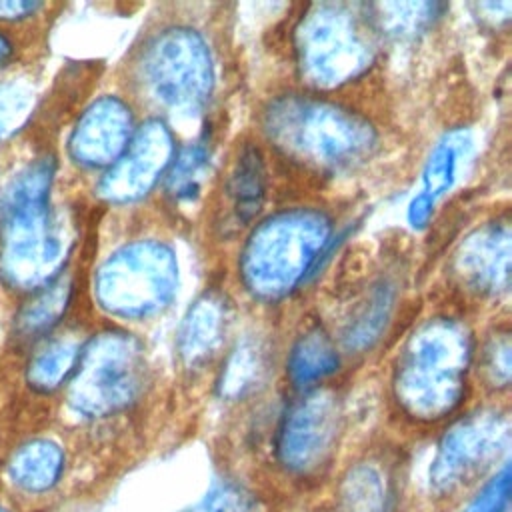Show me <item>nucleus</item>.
I'll list each match as a JSON object with an SVG mask.
<instances>
[{"mask_svg": "<svg viewBox=\"0 0 512 512\" xmlns=\"http://www.w3.org/2000/svg\"><path fill=\"white\" fill-rule=\"evenodd\" d=\"M54 174V160L38 156L0 194V282L20 296L64 270L68 240L52 208Z\"/></svg>", "mask_w": 512, "mask_h": 512, "instance_id": "1", "label": "nucleus"}, {"mask_svg": "<svg viewBox=\"0 0 512 512\" xmlns=\"http://www.w3.org/2000/svg\"><path fill=\"white\" fill-rule=\"evenodd\" d=\"M470 354V336L462 324L448 318L422 324L398 358L394 396L400 408L422 422L452 414L466 390Z\"/></svg>", "mask_w": 512, "mask_h": 512, "instance_id": "2", "label": "nucleus"}, {"mask_svg": "<svg viewBox=\"0 0 512 512\" xmlns=\"http://www.w3.org/2000/svg\"><path fill=\"white\" fill-rule=\"evenodd\" d=\"M330 234L332 224L318 210L296 208L270 216L242 250L240 272L246 288L260 298L288 294L316 266Z\"/></svg>", "mask_w": 512, "mask_h": 512, "instance_id": "3", "label": "nucleus"}, {"mask_svg": "<svg viewBox=\"0 0 512 512\" xmlns=\"http://www.w3.org/2000/svg\"><path fill=\"white\" fill-rule=\"evenodd\" d=\"M266 130L290 154L326 168L350 166L374 144V134L364 120L338 106L306 98L274 102L266 114Z\"/></svg>", "mask_w": 512, "mask_h": 512, "instance_id": "4", "label": "nucleus"}, {"mask_svg": "<svg viewBox=\"0 0 512 512\" xmlns=\"http://www.w3.org/2000/svg\"><path fill=\"white\" fill-rule=\"evenodd\" d=\"M146 382L140 342L124 332H100L82 344L68 380V404L84 418L114 416L136 402Z\"/></svg>", "mask_w": 512, "mask_h": 512, "instance_id": "5", "label": "nucleus"}, {"mask_svg": "<svg viewBox=\"0 0 512 512\" xmlns=\"http://www.w3.org/2000/svg\"><path fill=\"white\" fill-rule=\"evenodd\" d=\"M176 286V256L158 240H138L118 248L94 276L96 302L118 318L156 314L170 302Z\"/></svg>", "mask_w": 512, "mask_h": 512, "instance_id": "6", "label": "nucleus"}, {"mask_svg": "<svg viewBox=\"0 0 512 512\" xmlns=\"http://www.w3.org/2000/svg\"><path fill=\"white\" fill-rule=\"evenodd\" d=\"M374 54V26L354 6L318 4L298 28V56L304 74L334 86L358 76Z\"/></svg>", "mask_w": 512, "mask_h": 512, "instance_id": "7", "label": "nucleus"}, {"mask_svg": "<svg viewBox=\"0 0 512 512\" xmlns=\"http://www.w3.org/2000/svg\"><path fill=\"white\" fill-rule=\"evenodd\" d=\"M142 76L150 94L166 108L194 112L214 86V66L202 36L190 28H168L144 50Z\"/></svg>", "mask_w": 512, "mask_h": 512, "instance_id": "8", "label": "nucleus"}, {"mask_svg": "<svg viewBox=\"0 0 512 512\" xmlns=\"http://www.w3.org/2000/svg\"><path fill=\"white\" fill-rule=\"evenodd\" d=\"M508 440V420L494 410L458 420L438 442L428 474L430 490L444 498L458 494L500 458Z\"/></svg>", "mask_w": 512, "mask_h": 512, "instance_id": "9", "label": "nucleus"}, {"mask_svg": "<svg viewBox=\"0 0 512 512\" xmlns=\"http://www.w3.org/2000/svg\"><path fill=\"white\" fill-rule=\"evenodd\" d=\"M340 434V406L328 392H312L292 404L276 434V458L296 476L316 474L334 454Z\"/></svg>", "mask_w": 512, "mask_h": 512, "instance_id": "10", "label": "nucleus"}, {"mask_svg": "<svg viewBox=\"0 0 512 512\" xmlns=\"http://www.w3.org/2000/svg\"><path fill=\"white\" fill-rule=\"evenodd\" d=\"M174 158V138L162 120H148L130 138L124 152L104 170L96 192L112 204L146 196L166 174Z\"/></svg>", "mask_w": 512, "mask_h": 512, "instance_id": "11", "label": "nucleus"}, {"mask_svg": "<svg viewBox=\"0 0 512 512\" xmlns=\"http://www.w3.org/2000/svg\"><path fill=\"white\" fill-rule=\"evenodd\" d=\"M132 134L130 108L116 96H102L74 124L68 138V156L82 168L106 170L124 152Z\"/></svg>", "mask_w": 512, "mask_h": 512, "instance_id": "12", "label": "nucleus"}, {"mask_svg": "<svg viewBox=\"0 0 512 512\" xmlns=\"http://www.w3.org/2000/svg\"><path fill=\"white\" fill-rule=\"evenodd\" d=\"M462 280L482 292L500 294L510 278V230L506 224H486L464 238L456 252Z\"/></svg>", "mask_w": 512, "mask_h": 512, "instance_id": "13", "label": "nucleus"}, {"mask_svg": "<svg viewBox=\"0 0 512 512\" xmlns=\"http://www.w3.org/2000/svg\"><path fill=\"white\" fill-rule=\"evenodd\" d=\"M72 296V280L62 270L52 282L24 296V304L14 314L10 326L12 346L28 348L50 336L68 310Z\"/></svg>", "mask_w": 512, "mask_h": 512, "instance_id": "14", "label": "nucleus"}, {"mask_svg": "<svg viewBox=\"0 0 512 512\" xmlns=\"http://www.w3.org/2000/svg\"><path fill=\"white\" fill-rule=\"evenodd\" d=\"M226 330V310L216 296L198 298L178 332V352L186 366H200L218 350Z\"/></svg>", "mask_w": 512, "mask_h": 512, "instance_id": "15", "label": "nucleus"}, {"mask_svg": "<svg viewBox=\"0 0 512 512\" xmlns=\"http://www.w3.org/2000/svg\"><path fill=\"white\" fill-rule=\"evenodd\" d=\"M82 344L70 334H50L34 344V350L28 356L24 378L26 384L40 392L48 394L68 384L78 358Z\"/></svg>", "mask_w": 512, "mask_h": 512, "instance_id": "16", "label": "nucleus"}, {"mask_svg": "<svg viewBox=\"0 0 512 512\" xmlns=\"http://www.w3.org/2000/svg\"><path fill=\"white\" fill-rule=\"evenodd\" d=\"M266 194V170L264 160L254 146H244L238 154L228 182L226 196L230 200V210L240 224L250 222L260 210Z\"/></svg>", "mask_w": 512, "mask_h": 512, "instance_id": "17", "label": "nucleus"}, {"mask_svg": "<svg viewBox=\"0 0 512 512\" xmlns=\"http://www.w3.org/2000/svg\"><path fill=\"white\" fill-rule=\"evenodd\" d=\"M64 470V452L52 440H30L10 460L14 482L28 492L52 488Z\"/></svg>", "mask_w": 512, "mask_h": 512, "instance_id": "18", "label": "nucleus"}, {"mask_svg": "<svg viewBox=\"0 0 512 512\" xmlns=\"http://www.w3.org/2000/svg\"><path fill=\"white\" fill-rule=\"evenodd\" d=\"M340 366L338 352L330 338L318 330L308 332L296 340L288 354L286 370L294 386L308 388L330 374Z\"/></svg>", "mask_w": 512, "mask_h": 512, "instance_id": "19", "label": "nucleus"}, {"mask_svg": "<svg viewBox=\"0 0 512 512\" xmlns=\"http://www.w3.org/2000/svg\"><path fill=\"white\" fill-rule=\"evenodd\" d=\"M264 374L266 360L260 344L246 340L228 356L218 380V392L226 400H240L256 390Z\"/></svg>", "mask_w": 512, "mask_h": 512, "instance_id": "20", "label": "nucleus"}, {"mask_svg": "<svg viewBox=\"0 0 512 512\" xmlns=\"http://www.w3.org/2000/svg\"><path fill=\"white\" fill-rule=\"evenodd\" d=\"M210 168V146L206 140H196L174 154L166 170V192L180 202L194 200L204 184Z\"/></svg>", "mask_w": 512, "mask_h": 512, "instance_id": "21", "label": "nucleus"}, {"mask_svg": "<svg viewBox=\"0 0 512 512\" xmlns=\"http://www.w3.org/2000/svg\"><path fill=\"white\" fill-rule=\"evenodd\" d=\"M466 138L460 132L446 136L442 142L436 144L432 150L424 170H422V186L416 192L418 196L426 198L436 206V202L454 186L460 156L464 152Z\"/></svg>", "mask_w": 512, "mask_h": 512, "instance_id": "22", "label": "nucleus"}, {"mask_svg": "<svg viewBox=\"0 0 512 512\" xmlns=\"http://www.w3.org/2000/svg\"><path fill=\"white\" fill-rule=\"evenodd\" d=\"M392 306L390 288L378 286L368 300L356 310L348 328L344 330V346L348 350H364L382 332Z\"/></svg>", "mask_w": 512, "mask_h": 512, "instance_id": "23", "label": "nucleus"}, {"mask_svg": "<svg viewBox=\"0 0 512 512\" xmlns=\"http://www.w3.org/2000/svg\"><path fill=\"white\" fill-rule=\"evenodd\" d=\"M344 512H380L384 504L382 476L372 466L350 470L342 486Z\"/></svg>", "mask_w": 512, "mask_h": 512, "instance_id": "24", "label": "nucleus"}, {"mask_svg": "<svg viewBox=\"0 0 512 512\" xmlns=\"http://www.w3.org/2000/svg\"><path fill=\"white\" fill-rule=\"evenodd\" d=\"M34 92L20 80L0 78V142L14 136L30 118Z\"/></svg>", "mask_w": 512, "mask_h": 512, "instance_id": "25", "label": "nucleus"}, {"mask_svg": "<svg viewBox=\"0 0 512 512\" xmlns=\"http://www.w3.org/2000/svg\"><path fill=\"white\" fill-rule=\"evenodd\" d=\"M184 512H260V504L252 492L238 484H218L202 500Z\"/></svg>", "mask_w": 512, "mask_h": 512, "instance_id": "26", "label": "nucleus"}, {"mask_svg": "<svg viewBox=\"0 0 512 512\" xmlns=\"http://www.w3.org/2000/svg\"><path fill=\"white\" fill-rule=\"evenodd\" d=\"M510 466L504 464L500 472H496L478 494L468 502L462 512H504L510 500Z\"/></svg>", "mask_w": 512, "mask_h": 512, "instance_id": "27", "label": "nucleus"}, {"mask_svg": "<svg viewBox=\"0 0 512 512\" xmlns=\"http://www.w3.org/2000/svg\"><path fill=\"white\" fill-rule=\"evenodd\" d=\"M436 4H384L382 10L388 14L382 18L390 26L392 32L414 30L422 24L430 22L436 16Z\"/></svg>", "mask_w": 512, "mask_h": 512, "instance_id": "28", "label": "nucleus"}, {"mask_svg": "<svg viewBox=\"0 0 512 512\" xmlns=\"http://www.w3.org/2000/svg\"><path fill=\"white\" fill-rule=\"evenodd\" d=\"M484 372L488 374L494 386H508L510 382V342L502 334L486 346L484 354Z\"/></svg>", "mask_w": 512, "mask_h": 512, "instance_id": "29", "label": "nucleus"}, {"mask_svg": "<svg viewBox=\"0 0 512 512\" xmlns=\"http://www.w3.org/2000/svg\"><path fill=\"white\" fill-rule=\"evenodd\" d=\"M48 4L38 0H0V26L14 28L20 24L34 22Z\"/></svg>", "mask_w": 512, "mask_h": 512, "instance_id": "30", "label": "nucleus"}, {"mask_svg": "<svg viewBox=\"0 0 512 512\" xmlns=\"http://www.w3.org/2000/svg\"><path fill=\"white\" fill-rule=\"evenodd\" d=\"M18 60V44L8 28L0 26V74Z\"/></svg>", "mask_w": 512, "mask_h": 512, "instance_id": "31", "label": "nucleus"}, {"mask_svg": "<svg viewBox=\"0 0 512 512\" xmlns=\"http://www.w3.org/2000/svg\"><path fill=\"white\" fill-rule=\"evenodd\" d=\"M0 512H4V510H2V508H0Z\"/></svg>", "mask_w": 512, "mask_h": 512, "instance_id": "32", "label": "nucleus"}]
</instances>
